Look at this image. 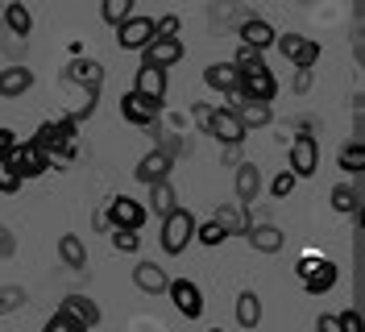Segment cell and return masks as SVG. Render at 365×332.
<instances>
[{"label":"cell","mask_w":365,"mask_h":332,"mask_svg":"<svg viewBox=\"0 0 365 332\" xmlns=\"http://www.w3.org/2000/svg\"><path fill=\"white\" fill-rule=\"evenodd\" d=\"M113 245L120 253H137L141 249V233H133V228H113Z\"/></svg>","instance_id":"35"},{"label":"cell","mask_w":365,"mask_h":332,"mask_svg":"<svg viewBox=\"0 0 365 332\" xmlns=\"http://www.w3.org/2000/svg\"><path fill=\"white\" fill-rule=\"evenodd\" d=\"M34 88V66H0V96L4 100H17V96H25V91Z\"/></svg>","instance_id":"19"},{"label":"cell","mask_w":365,"mask_h":332,"mask_svg":"<svg viewBox=\"0 0 365 332\" xmlns=\"http://www.w3.org/2000/svg\"><path fill=\"white\" fill-rule=\"evenodd\" d=\"M158 104L154 100H145V96H137L133 88L120 96V116L129 121V125H137V129H150V125H158Z\"/></svg>","instance_id":"13"},{"label":"cell","mask_w":365,"mask_h":332,"mask_svg":"<svg viewBox=\"0 0 365 332\" xmlns=\"http://www.w3.org/2000/svg\"><path fill=\"white\" fill-rule=\"evenodd\" d=\"M274 46H278V54L291 66H316L319 63V42L303 38V34H278Z\"/></svg>","instance_id":"8"},{"label":"cell","mask_w":365,"mask_h":332,"mask_svg":"<svg viewBox=\"0 0 365 332\" xmlns=\"http://www.w3.org/2000/svg\"><path fill=\"white\" fill-rule=\"evenodd\" d=\"M241 158H237V146H225V166H237Z\"/></svg>","instance_id":"47"},{"label":"cell","mask_w":365,"mask_h":332,"mask_svg":"<svg viewBox=\"0 0 365 332\" xmlns=\"http://www.w3.org/2000/svg\"><path fill=\"white\" fill-rule=\"evenodd\" d=\"M316 332H341V328H336V316H332V311H324V316L316 320Z\"/></svg>","instance_id":"45"},{"label":"cell","mask_w":365,"mask_h":332,"mask_svg":"<svg viewBox=\"0 0 365 332\" xmlns=\"http://www.w3.org/2000/svg\"><path fill=\"white\" fill-rule=\"evenodd\" d=\"M212 332H225V328H212Z\"/></svg>","instance_id":"48"},{"label":"cell","mask_w":365,"mask_h":332,"mask_svg":"<svg viewBox=\"0 0 365 332\" xmlns=\"http://www.w3.org/2000/svg\"><path fill=\"white\" fill-rule=\"evenodd\" d=\"M25 287H17V283H4L0 287V316H13V311H21L25 308Z\"/></svg>","instance_id":"32"},{"label":"cell","mask_w":365,"mask_h":332,"mask_svg":"<svg viewBox=\"0 0 365 332\" xmlns=\"http://www.w3.org/2000/svg\"><path fill=\"white\" fill-rule=\"evenodd\" d=\"M328 199H332V212H341V216H353V221L361 224V199H365V191L361 187H353V183H336L332 191H328Z\"/></svg>","instance_id":"18"},{"label":"cell","mask_w":365,"mask_h":332,"mask_svg":"<svg viewBox=\"0 0 365 332\" xmlns=\"http://www.w3.org/2000/svg\"><path fill=\"white\" fill-rule=\"evenodd\" d=\"M91 228H96V233H113V221H108V212H100V208H96V212H91Z\"/></svg>","instance_id":"44"},{"label":"cell","mask_w":365,"mask_h":332,"mask_svg":"<svg viewBox=\"0 0 365 332\" xmlns=\"http://www.w3.org/2000/svg\"><path fill=\"white\" fill-rule=\"evenodd\" d=\"M133 283H137V291H145V295H166V283H170V278H166V270H162L158 262H145V258H141V262L133 266Z\"/></svg>","instance_id":"24"},{"label":"cell","mask_w":365,"mask_h":332,"mask_svg":"<svg viewBox=\"0 0 365 332\" xmlns=\"http://www.w3.org/2000/svg\"><path fill=\"white\" fill-rule=\"evenodd\" d=\"M42 332H83V328H79V324L71 320L67 311L58 308V311H54V316H50V320H46V328H42Z\"/></svg>","instance_id":"38"},{"label":"cell","mask_w":365,"mask_h":332,"mask_svg":"<svg viewBox=\"0 0 365 332\" xmlns=\"http://www.w3.org/2000/svg\"><path fill=\"white\" fill-rule=\"evenodd\" d=\"M170 171H175V158L166 154V150H150V154L141 158L133 166V175H137V183H145V187H154V183H166L170 178Z\"/></svg>","instance_id":"14"},{"label":"cell","mask_w":365,"mask_h":332,"mask_svg":"<svg viewBox=\"0 0 365 332\" xmlns=\"http://www.w3.org/2000/svg\"><path fill=\"white\" fill-rule=\"evenodd\" d=\"M195 237H200V245H207V249H216V245H225V241H228V233H225V228H220L216 221L195 224Z\"/></svg>","instance_id":"33"},{"label":"cell","mask_w":365,"mask_h":332,"mask_svg":"<svg viewBox=\"0 0 365 332\" xmlns=\"http://www.w3.org/2000/svg\"><path fill=\"white\" fill-rule=\"evenodd\" d=\"M154 29H158V38H179V29H182L179 13H166V17H158V21H154Z\"/></svg>","instance_id":"40"},{"label":"cell","mask_w":365,"mask_h":332,"mask_svg":"<svg viewBox=\"0 0 365 332\" xmlns=\"http://www.w3.org/2000/svg\"><path fill=\"white\" fill-rule=\"evenodd\" d=\"M336 162H341V171H349V175H361V171H365V146H361V137H353L349 146H341Z\"/></svg>","instance_id":"31"},{"label":"cell","mask_w":365,"mask_h":332,"mask_svg":"<svg viewBox=\"0 0 365 332\" xmlns=\"http://www.w3.org/2000/svg\"><path fill=\"white\" fill-rule=\"evenodd\" d=\"M212 221L220 224V228H225L228 237H245V228L253 224L250 216H245V203H237V199H232V203H220Z\"/></svg>","instance_id":"25"},{"label":"cell","mask_w":365,"mask_h":332,"mask_svg":"<svg viewBox=\"0 0 365 332\" xmlns=\"http://www.w3.org/2000/svg\"><path fill=\"white\" fill-rule=\"evenodd\" d=\"M291 91H295V96H307V91H312V66H295Z\"/></svg>","instance_id":"41"},{"label":"cell","mask_w":365,"mask_h":332,"mask_svg":"<svg viewBox=\"0 0 365 332\" xmlns=\"http://www.w3.org/2000/svg\"><path fill=\"white\" fill-rule=\"evenodd\" d=\"M0 21H4V29H9L13 38H29V34H34V13L25 9L21 0H9L4 13H0Z\"/></svg>","instance_id":"26"},{"label":"cell","mask_w":365,"mask_h":332,"mask_svg":"<svg viewBox=\"0 0 365 332\" xmlns=\"http://www.w3.org/2000/svg\"><path fill=\"white\" fill-rule=\"evenodd\" d=\"M228 100V112L245 125V133H253V129H266L274 121V104H266V100H245L241 91H232V96H225Z\"/></svg>","instance_id":"4"},{"label":"cell","mask_w":365,"mask_h":332,"mask_svg":"<svg viewBox=\"0 0 365 332\" xmlns=\"http://www.w3.org/2000/svg\"><path fill=\"white\" fill-rule=\"evenodd\" d=\"M104 212H108L113 228H133V233H141V224L150 221V208H145L141 199H133V196H113Z\"/></svg>","instance_id":"5"},{"label":"cell","mask_w":365,"mask_h":332,"mask_svg":"<svg viewBox=\"0 0 365 332\" xmlns=\"http://www.w3.org/2000/svg\"><path fill=\"white\" fill-rule=\"evenodd\" d=\"M207 133L220 141V146H241L250 133H245V125L232 116L228 109H212V121H207Z\"/></svg>","instance_id":"15"},{"label":"cell","mask_w":365,"mask_h":332,"mask_svg":"<svg viewBox=\"0 0 365 332\" xmlns=\"http://www.w3.org/2000/svg\"><path fill=\"white\" fill-rule=\"evenodd\" d=\"M17 191H21V178L13 175V166L0 158V196H17Z\"/></svg>","instance_id":"39"},{"label":"cell","mask_w":365,"mask_h":332,"mask_svg":"<svg viewBox=\"0 0 365 332\" xmlns=\"http://www.w3.org/2000/svg\"><path fill=\"white\" fill-rule=\"evenodd\" d=\"M154 38H158L154 17H141V13H133L129 21L116 25V46H120V50H145Z\"/></svg>","instance_id":"9"},{"label":"cell","mask_w":365,"mask_h":332,"mask_svg":"<svg viewBox=\"0 0 365 332\" xmlns=\"http://www.w3.org/2000/svg\"><path fill=\"white\" fill-rule=\"evenodd\" d=\"M195 241V212H187V208H175L170 216H162V233H158V245L175 258L182 253L187 245Z\"/></svg>","instance_id":"2"},{"label":"cell","mask_w":365,"mask_h":332,"mask_svg":"<svg viewBox=\"0 0 365 332\" xmlns=\"http://www.w3.org/2000/svg\"><path fill=\"white\" fill-rule=\"evenodd\" d=\"M336 328H341V332H365V324H361V311H357V308H344V311H336Z\"/></svg>","instance_id":"37"},{"label":"cell","mask_w":365,"mask_h":332,"mask_svg":"<svg viewBox=\"0 0 365 332\" xmlns=\"http://www.w3.org/2000/svg\"><path fill=\"white\" fill-rule=\"evenodd\" d=\"M166 295H170V303L187 316V320H200L204 316V291H200V283L195 278H170L166 283Z\"/></svg>","instance_id":"6"},{"label":"cell","mask_w":365,"mask_h":332,"mask_svg":"<svg viewBox=\"0 0 365 332\" xmlns=\"http://www.w3.org/2000/svg\"><path fill=\"white\" fill-rule=\"evenodd\" d=\"M241 96L245 100H266L274 104V96H278V75H274L270 66H253V71H241Z\"/></svg>","instance_id":"11"},{"label":"cell","mask_w":365,"mask_h":332,"mask_svg":"<svg viewBox=\"0 0 365 332\" xmlns=\"http://www.w3.org/2000/svg\"><path fill=\"white\" fill-rule=\"evenodd\" d=\"M133 4H137V0H100V21L116 29L120 21H129V17H133Z\"/></svg>","instance_id":"30"},{"label":"cell","mask_w":365,"mask_h":332,"mask_svg":"<svg viewBox=\"0 0 365 332\" xmlns=\"http://www.w3.org/2000/svg\"><path fill=\"white\" fill-rule=\"evenodd\" d=\"M13 253H17V237L9 224H0V258H13Z\"/></svg>","instance_id":"42"},{"label":"cell","mask_w":365,"mask_h":332,"mask_svg":"<svg viewBox=\"0 0 365 332\" xmlns=\"http://www.w3.org/2000/svg\"><path fill=\"white\" fill-rule=\"evenodd\" d=\"M179 59H182V42H179V38H154V42L141 50V63H150V66H166V71L179 63Z\"/></svg>","instance_id":"21"},{"label":"cell","mask_w":365,"mask_h":332,"mask_svg":"<svg viewBox=\"0 0 365 332\" xmlns=\"http://www.w3.org/2000/svg\"><path fill=\"white\" fill-rule=\"evenodd\" d=\"M262 187H266V183H262V171H257L253 162H237V166H232V191H237V203L250 208L253 199L262 196Z\"/></svg>","instance_id":"16"},{"label":"cell","mask_w":365,"mask_h":332,"mask_svg":"<svg viewBox=\"0 0 365 332\" xmlns=\"http://www.w3.org/2000/svg\"><path fill=\"white\" fill-rule=\"evenodd\" d=\"M204 84L220 96H232V91H241V71L232 63H212L204 66Z\"/></svg>","instance_id":"22"},{"label":"cell","mask_w":365,"mask_h":332,"mask_svg":"<svg viewBox=\"0 0 365 332\" xmlns=\"http://www.w3.org/2000/svg\"><path fill=\"white\" fill-rule=\"evenodd\" d=\"M154 216H170L175 208H179V196H175V183L166 178V183H154L150 187V203H145Z\"/></svg>","instance_id":"29"},{"label":"cell","mask_w":365,"mask_h":332,"mask_svg":"<svg viewBox=\"0 0 365 332\" xmlns=\"http://www.w3.org/2000/svg\"><path fill=\"white\" fill-rule=\"evenodd\" d=\"M166 88H170V75H166V66H150L141 63L133 75V91L137 96H145V100H154V104H166Z\"/></svg>","instance_id":"10"},{"label":"cell","mask_w":365,"mask_h":332,"mask_svg":"<svg viewBox=\"0 0 365 332\" xmlns=\"http://www.w3.org/2000/svg\"><path fill=\"white\" fill-rule=\"evenodd\" d=\"M4 162L13 166V175L21 178V183H29V178H42L46 171H50V154H46V150H38L34 141H17V146L4 154Z\"/></svg>","instance_id":"3"},{"label":"cell","mask_w":365,"mask_h":332,"mask_svg":"<svg viewBox=\"0 0 365 332\" xmlns=\"http://www.w3.org/2000/svg\"><path fill=\"white\" fill-rule=\"evenodd\" d=\"M13 146H17V133H13V129H0V158L9 154Z\"/></svg>","instance_id":"46"},{"label":"cell","mask_w":365,"mask_h":332,"mask_svg":"<svg viewBox=\"0 0 365 332\" xmlns=\"http://www.w3.org/2000/svg\"><path fill=\"white\" fill-rule=\"evenodd\" d=\"M278 29H274L266 17H245L241 21V46H253V50H270Z\"/></svg>","instance_id":"23"},{"label":"cell","mask_w":365,"mask_h":332,"mask_svg":"<svg viewBox=\"0 0 365 332\" xmlns=\"http://www.w3.org/2000/svg\"><path fill=\"white\" fill-rule=\"evenodd\" d=\"M319 171V146L312 133H299L291 141V175L295 178H312Z\"/></svg>","instance_id":"12"},{"label":"cell","mask_w":365,"mask_h":332,"mask_svg":"<svg viewBox=\"0 0 365 332\" xmlns=\"http://www.w3.org/2000/svg\"><path fill=\"white\" fill-rule=\"evenodd\" d=\"M191 121H195V125H200V129L207 133V121H212V104H204V100H195V104H191Z\"/></svg>","instance_id":"43"},{"label":"cell","mask_w":365,"mask_h":332,"mask_svg":"<svg viewBox=\"0 0 365 332\" xmlns=\"http://www.w3.org/2000/svg\"><path fill=\"white\" fill-rule=\"evenodd\" d=\"M58 308L67 311V316H71V320H75L83 332L100 328V303H96V299H88V295H67Z\"/></svg>","instance_id":"17"},{"label":"cell","mask_w":365,"mask_h":332,"mask_svg":"<svg viewBox=\"0 0 365 332\" xmlns=\"http://www.w3.org/2000/svg\"><path fill=\"white\" fill-rule=\"evenodd\" d=\"M58 258H63L67 270H83V266H88V245L79 241L75 233H63V237H58Z\"/></svg>","instance_id":"28"},{"label":"cell","mask_w":365,"mask_h":332,"mask_svg":"<svg viewBox=\"0 0 365 332\" xmlns=\"http://www.w3.org/2000/svg\"><path fill=\"white\" fill-rule=\"evenodd\" d=\"M245 241H250L257 253H278V249L287 245V233H282L278 224L262 221V224H250V228H245Z\"/></svg>","instance_id":"20"},{"label":"cell","mask_w":365,"mask_h":332,"mask_svg":"<svg viewBox=\"0 0 365 332\" xmlns=\"http://www.w3.org/2000/svg\"><path fill=\"white\" fill-rule=\"evenodd\" d=\"M295 183H299V178L291 175V171H278V175L270 178V187H266V191H270L274 199H287L291 191H295Z\"/></svg>","instance_id":"34"},{"label":"cell","mask_w":365,"mask_h":332,"mask_svg":"<svg viewBox=\"0 0 365 332\" xmlns=\"http://www.w3.org/2000/svg\"><path fill=\"white\" fill-rule=\"evenodd\" d=\"M63 84H75V88L91 91V96H100V88H104V66L96 63V59L75 54V59L63 66Z\"/></svg>","instance_id":"7"},{"label":"cell","mask_w":365,"mask_h":332,"mask_svg":"<svg viewBox=\"0 0 365 332\" xmlns=\"http://www.w3.org/2000/svg\"><path fill=\"white\" fill-rule=\"evenodd\" d=\"M232 316H237L241 328H257L262 324V295L257 291H241L237 303H232Z\"/></svg>","instance_id":"27"},{"label":"cell","mask_w":365,"mask_h":332,"mask_svg":"<svg viewBox=\"0 0 365 332\" xmlns=\"http://www.w3.org/2000/svg\"><path fill=\"white\" fill-rule=\"evenodd\" d=\"M262 63H266V59H262V50H253V46H241L237 59H232L237 71H253V66H262Z\"/></svg>","instance_id":"36"},{"label":"cell","mask_w":365,"mask_h":332,"mask_svg":"<svg viewBox=\"0 0 365 332\" xmlns=\"http://www.w3.org/2000/svg\"><path fill=\"white\" fill-rule=\"evenodd\" d=\"M295 274H299V283H303L307 295H328V291L336 287V278H341L336 262L324 258V253H303L295 262Z\"/></svg>","instance_id":"1"}]
</instances>
